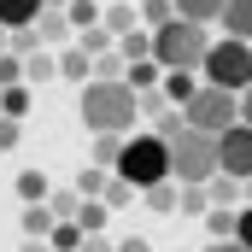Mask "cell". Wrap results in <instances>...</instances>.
Listing matches in <instances>:
<instances>
[{
  "instance_id": "6da1fadb",
  "label": "cell",
  "mask_w": 252,
  "mask_h": 252,
  "mask_svg": "<svg viewBox=\"0 0 252 252\" xmlns=\"http://www.w3.org/2000/svg\"><path fill=\"white\" fill-rule=\"evenodd\" d=\"M135 88H129L124 76H88L82 82V124L88 135H100V129H135Z\"/></svg>"
},
{
  "instance_id": "7a4b0ae2",
  "label": "cell",
  "mask_w": 252,
  "mask_h": 252,
  "mask_svg": "<svg viewBox=\"0 0 252 252\" xmlns=\"http://www.w3.org/2000/svg\"><path fill=\"white\" fill-rule=\"evenodd\" d=\"M112 176H124L129 188H153V182H164L170 176V147H164V135L153 129V135H141V129H129L124 147H118V164H112Z\"/></svg>"
},
{
  "instance_id": "3957f363",
  "label": "cell",
  "mask_w": 252,
  "mask_h": 252,
  "mask_svg": "<svg viewBox=\"0 0 252 252\" xmlns=\"http://www.w3.org/2000/svg\"><path fill=\"white\" fill-rule=\"evenodd\" d=\"M211 47V24H193V18H164L153 24V59L164 70H199Z\"/></svg>"
},
{
  "instance_id": "277c9868",
  "label": "cell",
  "mask_w": 252,
  "mask_h": 252,
  "mask_svg": "<svg viewBox=\"0 0 252 252\" xmlns=\"http://www.w3.org/2000/svg\"><path fill=\"white\" fill-rule=\"evenodd\" d=\"M170 147V182H211L217 176V135L182 124L176 135H164Z\"/></svg>"
},
{
  "instance_id": "5b68a950",
  "label": "cell",
  "mask_w": 252,
  "mask_h": 252,
  "mask_svg": "<svg viewBox=\"0 0 252 252\" xmlns=\"http://www.w3.org/2000/svg\"><path fill=\"white\" fill-rule=\"evenodd\" d=\"M176 112H182V124L205 129V135H223L229 124H241V94L235 88H217V82H199Z\"/></svg>"
},
{
  "instance_id": "8992f818",
  "label": "cell",
  "mask_w": 252,
  "mask_h": 252,
  "mask_svg": "<svg viewBox=\"0 0 252 252\" xmlns=\"http://www.w3.org/2000/svg\"><path fill=\"white\" fill-rule=\"evenodd\" d=\"M199 82H217V88H235V94H241L252 82V41H241V35L211 41L205 59H199Z\"/></svg>"
},
{
  "instance_id": "52a82bcc",
  "label": "cell",
  "mask_w": 252,
  "mask_h": 252,
  "mask_svg": "<svg viewBox=\"0 0 252 252\" xmlns=\"http://www.w3.org/2000/svg\"><path fill=\"white\" fill-rule=\"evenodd\" d=\"M217 170H229L235 182L252 176V124H229L217 135Z\"/></svg>"
},
{
  "instance_id": "ba28073f",
  "label": "cell",
  "mask_w": 252,
  "mask_h": 252,
  "mask_svg": "<svg viewBox=\"0 0 252 252\" xmlns=\"http://www.w3.org/2000/svg\"><path fill=\"white\" fill-rule=\"evenodd\" d=\"M35 35H41V47H64L76 30H70V18H64V6H41L35 12Z\"/></svg>"
},
{
  "instance_id": "9c48e42d",
  "label": "cell",
  "mask_w": 252,
  "mask_h": 252,
  "mask_svg": "<svg viewBox=\"0 0 252 252\" xmlns=\"http://www.w3.org/2000/svg\"><path fill=\"white\" fill-rule=\"evenodd\" d=\"M217 24H223L229 35H241V41H252V0H223Z\"/></svg>"
},
{
  "instance_id": "30bf717a",
  "label": "cell",
  "mask_w": 252,
  "mask_h": 252,
  "mask_svg": "<svg viewBox=\"0 0 252 252\" xmlns=\"http://www.w3.org/2000/svg\"><path fill=\"white\" fill-rule=\"evenodd\" d=\"M193 88H199V70H164V76H158V94H164L170 106H182Z\"/></svg>"
},
{
  "instance_id": "8fae6325",
  "label": "cell",
  "mask_w": 252,
  "mask_h": 252,
  "mask_svg": "<svg viewBox=\"0 0 252 252\" xmlns=\"http://www.w3.org/2000/svg\"><path fill=\"white\" fill-rule=\"evenodd\" d=\"M158 76H164V64L153 59V53H147V59H129V64H124V82L135 88V94H141V88H158Z\"/></svg>"
},
{
  "instance_id": "7c38bea8",
  "label": "cell",
  "mask_w": 252,
  "mask_h": 252,
  "mask_svg": "<svg viewBox=\"0 0 252 252\" xmlns=\"http://www.w3.org/2000/svg\"><path fill=\"white\" fill-rule=\"evenodd\" d=\"M59 76H64V82H76V88H82V82L94 76V59H88L82 47H64V53H59Z\"/></svg>"
},
{
  "instance_id": "4fadbf2b",
  "label": "cell",
  "mask_w": 252,
  "mask_h": 252,
  "mask_svg": "<svg viewBox=\"0 0 252 252\" xmlns=\"http://www.w3.org/2000/svg\"><path fill=\"white\" fill-rule=\"evenodd\" d=\"M35 12H41V0H0V30H24V24H35Z\"/></svg>"
},
{
  "instance_id": "5bb4252c",
  "label": "cell",
  "mask_w": 252,
  "mask_h": 252,
  "mask_svg": "<svg viewBox=\"0 0 252 252\" xmlns=\"http://www.w3.org/2000/svg\"><path fill=\"white\" fill-rule=\"evenodd\" d=\"M176 182H170V176H164V182H153V188H141V199H147V211H158V217H170V211H176Z\"/></svg>"
},
{
  "instance_id": "9a60e30c",
  "label": "cell",
  "mask_w": 252,
  "mask_h": 252,
  "mask_svg": "<svg viewBox=\"0 0 252 252\" xmlns=\"http://www.w3.org/2000/svg\"><path fill=\"white\" fill-rule=\"evenodd\" d=\"M124 135H129V129H100V135H94V164H100V170H112V164H118Z\"/></svg>"
},
{
  "instance_id": "2e32d148",
  "label": "cell",
  "mask_w": 252,
  "mask_h": 252,
  "mask_svg": "<svg viewBox=\"0 0 252 252\" xmlns=\"http://www.w3.org/2000/svg\"><path fill=\"white\" fill-rule=\"evenodd\" d=\"M24 76H30V82H53V76H59V59H53L47 47H35V53H24Z\"/></svg>"
},
{
  "instance_id": "e0dca14e",
  "label": "cell",
  "mask_w": 252,
  "mask_h": 252,
  "mask_svg": "<svg viewBox=\"0 0 252 252\" xmlns=\"http://www.w3.org/2000/svg\"><path fill=\"white\" fill-rule=\"evenodd\" d=\"M205 199H211V205H241V182H235L229 170H217V176L205 182Z\"/></svg>"
},
{
  "instance_id": "ac0fdd59",
  "label": "cell",
  "mask_w": 252,
  "mask_h": 252,
  "mask_svg": "<svg viewBox=\"0 0 252 252\" xmlns=\"http://www.w3.org/2000/svg\"><path fill=\"white\" fill-rule=\"evenodd\" d=\"M47 247H53V252H76V247H82V229H76V217H59V223L47 229Z\"/></svg>"
},
{
  "instance_id": "d6986e66",
  "label": "cell",
  "mask_w": 252,
  "mask_h": 252,
  "mask_svg": "<svg viewBox=\"0 0 252 252\" xmlns=\"http://www.w3.org/2000/svg\"><path fill=\"white\" fill-rule=\"evenodd\" d=\"M76 47L94 59V53H106V47H118V35L106 30V24H88V30H76Z\"/></svg>"
},
{
  "instance_id": "ffe728a7",
  "label": "cell",
  "mask_w": 252,
  "mask_h": 252,
  "mask_svg": "<svg viewBox=\"0 0 252 252\" xmlns=\"http://www.w3.org/2000/svg\"><path fill=\"white\" fill-rule=\"evenodd\" d=\"M59 217L47 211V199H35V205H24V235H35V241H47V229H53Z\"/></svg>"
},
{
  "instance_id": "44dd1931",
  "label": "cell",
  "mask_w": 252,
  "mask_h": 252,
  "mask_svg": "<svg viewBox=\"0 0 252 252\" xmlns=\"http://www.w3.org/2000/svg\"><path fill=\"white\" fill-rule=\"evenodd\" d=\"M106 217H112V205H106V199H82V205H76V229H82V235L106 229Z\"/></svg>"
},
{
  "instance_id": "7402d4cb",
  "label": "cell",
  "mask_w": 252,
  "mask_h": 252,
  "mask_svg": "<svg viewBox=\"0 0 252 252\" xmlns=\"http://www.w3.org/2000/svg\"><path fill=\"white\" fill-rule=\"evenodd\" d=\"M235 211H241V205H205V229H211V241H229V235H235Z\"/></svg>"
},
{
  "instance_id": "603a6c76",
  "label": "cell",
  "mask_w": 252,
  "mask_h": 252,
  "mask_svg": "<svg viewBox=\"0 0 252 252\" xmlns=\"http://www.w3.org/2000/svg\"><path fill=\"white\" fill-rule=\"evenodd\" d=\"M176 6V18H193V24H217V12H223V0H170Z\"/></svg>"
},
{
  "instance_id": "cb8c5ba5",
  "label": "cell",
  "mask_w": 252,
  "mask_h": 252,
  "mask_svg": "<svg viewBox=\"0 0 252 252\" xmlns=\"http://www.w3.org/2000/svg\"><path fill=\"white\" fill-rule=\"evenodd\" d=\"M0 112H6V118H30V88H24V82H6V88H0Z\"/></svg>"
},
{
  "instance_id": "d4e9b609",
  "label": "cell",
  "mask_w": 252,
  "mask_h": 252,
  "mask_svg": "<svg viewBox=\"0 0 252 252\" xmlns=\"http://www.w3.org/2000/svg\"><path fill=\"white\" fill-rule=\"evenodd\" d=\"M100 24H106L112 35H129L141 18H135V6H100Z\"/></svg>"
},
{
  "instance_id": "484cf974",
  "label": "cell",
  "mask_w": 252,
  "mask_h": 252,
  "mask_svg": "<svg viewBox=\"0 0 252 252\" xmlns=\"http://www.w3.org/2000/svg\"><path fill=\"white\" fill-rule=\"evenodd\" d=\"M100 199H106V205H112V211H124V205H135V199H141V193L129 188L124 176H106V188H100Z\"/></svg>"
},
{
  "instance_id": "4316f807",
  "label": "cell",
  "mask_w": 252,
  "mask_h": 252,
  "mask_svg": "<svg viewBox=\"0 0 252 252\" xmlns=\"http://www.w3.org/2000/svg\"><path fill=\"white\" fill-rule=\"evenodd\" d=\"M64 18H70V30H88V24H100V0H64Z\"/></svg>"
},
{
  "instance_id": "83f0119b",
  "label": "cell",
  "mask_w": 252,
  "mask_h": 252,
  "mask_svg": "<svg viewBox=\"0 0 252 252\" xmlns=\"http://www.w3.org/2000/svg\"><path fill=\"white\" fill-rule=\"evenodd\" d=\"M18 199H24V205L47 199V176H41V170H18Z\"/></svg>"
},
{
  "instance_id": "f1b7e54d",
  "label": "cell",
  "mask_w": 252,
  "mask_h": 252,
  "mask_svg": "<svg viewBox=\"0 0 252 252\" xmlns=\"http://www.w3.org/2000/svg\"><path fill=\"white\" fill-rule=\"evenodd\" d=\"M118 53H124V64H129V59H147V53H153V35L129 30V35H118Z\"/></svg>"
},
{
  "instance_id": "f546056e",
  "label": "cell",
  "mask_w": 252,
  "mask_h": 252,
  "mask_svg": "<svg viewBox=\"0 0 252 252\" xmlns=\"http://www.w3.org/2000/svg\"><path fill=\"white\" fill-rule=\"evenodd\" d=\"M106 176H112V170H100V164H88V170L76 176V193H82V199H100V188H106Z\"/></svg>"
},
{
  "instance_id": "4dcf8cb0",
  "label": "cell",
  "mask_w": 252,
  "mask_h": 252,
  "mask_svg": "<svg viewBox=\"0 0 252 252\" xmlns=\"http://www.w3.org/2000/svg\"><path fill=\"white\" fill-rule=\"evenodd\" d=\"M76 205H82V193H76V188H64V193L47 188V211H53V217H76Z\"/></svg>"
},
{
  "instance_id": "1f68e13d",
  "label": "cell",
  "mask_w": 252,
  "mask_h": 252,
  "mask_svg": "<svg viewBox=\"0 0 252 252\" xmlns=\"http://www.w3.org/2000/svg\"><path fill=\"white\" fill-rule=\"evenodd\" d=\"M135 18H141V24L153 30V24H164V18H176V6H170V0H141V12H135Z\"/></svg>"
},
{
  "instance_id": "d6a6232c",
  "label": "cell",
  "mask_w": 252,
  "mask_h": 252,
  "mask_svg": "<svg viewBox=\"0 0 252 252\" xmlns=\"http://www.w3.org/2000/svg\"><path fill=\"white\" fill-rule=\"evenodd\" d=\"M18 141H24V118H6L0 112V153H12Z\"/></svg>"
},
{
  "instance_id": "836d02e7",
  "label": "cell",
  "mask_w": 252,
  "mask_h": 252,
  "mask_svg": "<svg viewBox=\"0 0 252 252\" xmlns=\"http://www.w3.org/2000/svg\"><path fill=\"white\" fill-rule=\"evenodd\" d=\"M94 76H124V53H118V47L94 53Z\"/></svg>"
},
{
  "instance_id": "e575fe53",
  "label": "cell",
  "mask_w": 252,
  "mask_h": 252,
  "mask_svg": "<svg viewBox=\"0 0 252 252\" xmlns=\"http://www.w3.org/2000/svg\"><path fill=\"white\" fill-rule=\"evenodd\" d=\"M235 241L252 252V199H241V211H235Z\"/></svg>"
},
{
  "instance_id": "d590c367",
  "label": "cell",
  "mask_w": 252,
  "mask_h": 252,
  "mask_svg": "<svg viewBox=\"0 0 252 252\" xmlns=\"http://www.w3.org/2000/svg\"><path fill=\"white\" fill-rule=\"evenodd\" d=\"M6 82H24V59H18L12 47L0 53V88H6Z\"/></svg>"
},
{
  "instance_id": "8d00e7d4",
  "label": "cell",
  "mask_w": 252,
  "mask_h": 252,
  "mask_svg": "<svg viewBox=\"0 0 252 252\" xmlns=\"http://www.w3.org/2000/svg\"><path fill=\"white\" fill-rule=\"evenodd\" d=\"M76 252H112V241H106V229H94V235H82V247Z\"/></svg>"
},
{
  "instance_id": "74e56055",
  "label": "cell",
  "mask_w": 252,
  "mask_h": 252,
  "mask_svg": "<svg viewBox=\"0 0 252 252\" xmlns=\"http://www.w3.org/2000/svg\"><path fill=\"white\" fill-rule=\"evenodd\" d=\"M112 252H158V247H153V241H141V235H129V241H118Z\"/></svg>"
},
{
  "instance_id": "f35d334b",
  "label": "cell",
  "mask_w": 252,
  "mask_h": 252,
  "mask_svg": "<svg viewBox=\"0 0 252 252\" xmlns=\"http://www.w3.org/2000/svg\"><path fill=\"white\" fill-rule=\"evenodd\" d=\"M205 252H247V247H241V241L229 235V241H205Z\"/></svg>"
},
{
  "instance_id": "ab89813d",
  "label": "cell",
  "mask_w": 252,
  "mask_h": 252,
  "mask_svg": "<svg viewBox=\"0 0 252 252\" xmlns=\"http://www.w3.org/2000/svg\"><path fill=\"white\" fill-rule=\"evenodd\" d=\"M241 124H252V82L241 88Z\"/></svg>"
},
{
  "instance_id": "60d3db41",
  "label": "cell",
  "mask_w": 252,
  "mask_h": 252,
  "mask_svg": "<svg viewBox=\"0 0 252 252\" xmlns=\"http://www.w3.org/2000/svg\"><path fill=\"white\" fill-rule=\"evenodd\" d=\"M18 252H53V247H47V241H35V235H24V247H18Z\"/></svg>"
},
{
  "instance_id": "b9f144b4",
  "label": "cell",
  "mask_w": 252,
  "mask_h": 252,
  "mask_svg": "<svg viewBox=\"0 0 252 252\" xmlns=\"http://www.w3.org/2000/svg\"><path fill=\"white\" fill-rule=\"evenodd\" d=\"M241 199H252V176H247V182H241Z\"/></svg>"
},
{
  "instance_id": "7bdbcfd3",
  "label": "cell",
  "mask_w": 252,
  "mask_h": 252,
  "mask_svg": "<svg viewBox=\"0 0 252 252\" xmlns=\"http://www.w3.org/2000/svg\"><path fill=\"white\" fill-rule=\"evenodd\" d=\"M0 53H6V30H0Z\"/></svg>"
},
{
  "instance_id": "ee69618b",
  "label": "cell",
  "mask_w": 252,
  "mask_h": 252,
  "mask_svg": "<svg viewBox=\"0 0 252 252\" xmlns=\"http://www.w3.org/2000/svg\"><path fill=\"white\" fill-rule=\"evenodd\" d=\"M41 6H64V0H41Z\"/></svg>"
}]
</instances>
